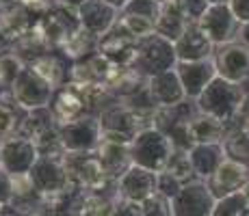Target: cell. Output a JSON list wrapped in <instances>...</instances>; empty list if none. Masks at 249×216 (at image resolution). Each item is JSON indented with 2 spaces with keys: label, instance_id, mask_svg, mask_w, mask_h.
Instances as JSON below:
<instances>
[{
  "label": "cell",
  "instance_id": "53",
  "mask_svg": "<svg viewBox=\"0 0 249 216\" xmlns=\"http://www.w3.org/2000/svg\"><path fill=\"white\" fill-rule=\"evenodd\" d=\"M156 2H160V4H162V2H169V0H156Z\"/></svg>",
  "mask_w": 249,
  "mask_h": 216
},
{
  "label": "cell",
  "instance_id": "42",
  "mask_svg": "<svg viewBox=\"0 0 249 216\" xmlns=\"http://www.w3.org/2000/svg\"><path fill=\"white\" fill-rule=\"evenodd\" d=\"M13 199V188H11V175L4 169H0V210H7Z\"/></svg>",
  "mask_w": 249,
  "mask_h": 216
},
{
  "label": "cell",
  "instance_id": "50",
  "mask_svg": "<svg viewBox=\"0 0 249 216\" xmlns=\"http://www.w3.org/2000/svg\"><path fill=\"white\" fill-rule=\"evenodd\" d=\"M243 193H245V197H247V201H249V180H247V184H245V188H243Z\"/></svg>",
  "mask_w": 249,
  "mask_h": 216
},
{
  "label": "cell",
  "instance_id": "22",
  "mask_svg": "<svg viewBox=\"0 0 249 216\" xmlns=\"http://www.w3.org/2000/svg\"><path fill=\"white\" fill-rule=\"evenodd\" d=\"M111 67H113L111 61L104 59L100 52H95V54L78 61V63H71L68 80L78 84H107Z\"/></svg>",
  "mask_w": 249,
  "mask_h": 216
},
{
  "label": "cell",
  "instance_id": "1",
  "mask_svg": "<svg viewBox=\"0 0 249 216\" xmlns=\"http://www.w3.org/2000/svg\"><path fill=\"white\" fill-rule=\"evenodd\" d=\"M100 128H102V141L117 143V145H132L139 132L147 128H154L147 119L139 117L135 110H130L124 102L115 100L108 106L102 108L98 115Z\"/></svg>",
  "mask_w": 249,
  "mask_h": 216
},
{
  "label": "cell",
  "instance_id": "39",
  "mask_svg": "<svg viewBox=\"0 0 249 216\" xmlns=\"http://www.w3.org/2000/svg\"><path fill=\"white\" fill-rule=\"evenodd\" d=\"M182 182H178L176 180L171 173H167V171H162V173H159V177H156V193L159 195H162L165 199H176L178 197V193L182 190Z\"/></svg>",
  "mask_w": 249,
  "mask_h": 216
},
{
  "label": "cell",
  "instance_id": "5",
  "mask_svg": "<svg viewBox=\"0 0 249 216\" xmlns=\"http://www.w3.org/2000/svg\"><path fill=\"white\" fill-rule=\"evenodd\" d=\"M178 65V56H176V46L167 41L160 35H150L145 39L139 41V52L135 61V69L141 71L147 80L154 78L159 74H165L169 69H176Z\"/></svg>",
  "mask_w": 249,
  "mask_h": 216
},
{
  "label": "cell",
  "instance_id": "41",
  "mask_svg": "<svg viewBox=\"0 0 249 216\" xmlns=\"http://www.w3.org/2000/svg\"><path fill=\"white\" fill-rule=\"evenodd\" d=\"M180 7V11L186 16V20L191 24H197L199 17L206 13V9L210 7V0H174Z\"/></svg>",
  "mask_w": 249,
  "mask_h": 216
},
{
  "label": "cell",
  "instance_id": "14",
  "mask_svg": "<svg viewBox=\"0 0 249 216\" xmlns=\"http://www.w3.org/2000/svg\"><path fill=\"white\" fill-rule=\"evenodd\" d=\"M37 160L39 151L31 138L13 134L2 141V169L9 175H28Z\"/></svg>",
  "mask_w": 249,
  "mask_h": 216
},
{
  "label": "cell",
  "instance_id": "18",
  "mask_svg": "<svg viewBox=\"0 0 249 216\" xmlns=\"http://www.w3.org/2000/svg\"><path fill=\"white\" fill-rule=\"evenodd\" d=\"M249 180V169L234 160H223V165L214 171V175L210 177L206 184H208L210 193H213L214 199H223L228 195H234V193H241L245 188Z\"/></svg>",
  "mask_w": 249,
  "mask_h": 216
},
{
  "label": "cell",
  "instance_id": "35",
  "mask_svg": "<svg viewBox=\"0 0 249 216\" xmlns=\"http://www.w3.org/2000/svg\"><path fill=\"white\" fill-rule=\"evenodd\" d=\"M165 171L171 173V175H174L178 182H182V184H191V182L197 180V175H195V171H193V165H191L189 151L176 150Z\"/></svg>",
  "mask_w": 249,
  "mask_h": 216
},
{
  "label": "cell",
  "instance_id": "36",
  "mask_svg": "<svg viewBox=\"0 0 249 216\" xmlns=\"http://www.w3.org/2000/svg\"><path fill=\"white\" fill-rule=\"evenodd\" d=\"M249 201L245 193H234V195H228L223 199H217L214 201V208H213V216H241L243 212L247 210Z\"/></svg>",
  "mask_w": 249,
  "mask_h": 216
},
{
  "label": "cell",
  "instance_id": "37",
  "mask_svg": "<svg viewBox=\"0 0 249 216\" xmlns=\"http://www.w3.org/2000/svg\"><path fill=\"white\" fill-rule=\"evenodd\" d=\"M122 16H141V17H147V20H154L156 24V17L160 13V2L156 0H128L122 9H119Z\"/></svg>",
  "mask_w": 249,
  "mask_h": 216
},
{
  "label": "cell",
  "instance_id": "19",
  "mask_svg": "<svg viewBox=\"0 0 249 216\" xmlns=\"http://www.w3.org/2000/svg\"><path fill=\"white\" fill-rule=\"evenodd\" d=\"M176 46V56L178 63H197V61H208L214 56L217 48L213 46V41L202 33V28L197 24H191L186 28V33L180 37Z\"/></svg>",
  "mask_w": 249,
  "mask_h": 216
},
{
  "label": "cell",
  "instance_id": "12",
  "mask_svg": "<svg viewBox=\"0 0 249 216\" xmlns=\"http://www.w3.org/2000/svg\"><path fill=\"white\" fill-rule=\"evenodd\" d=\"M98 52L104 59L111 61L113 65L132 67L137 61L139 39H135V37L117 22L107 35H102L98 39Z\"/></svg>",
  "mask_w": 249,
  "mask_h": 216
},
{
  "label": "cell",
  "instance_id": "46",
  "mask_svg": "<svg viewBox=\"0 0 249 216\" xmlns=\"http://www.w3.org/2000/svg\"><path fill=\"white\" fill-rule=\"evenodd\" d=\"M236 41H241L243 46H247L249 48V24H243L241 26V31H238V39Z\"/></svg>",
  "mask_w": 249,
  "mask_h": 216
},
{
  "label": "cell",
  "instance_id": "6",
  "mask_svg": "<svg viewBox=\"0 0 249 216\" xmlns=\"http://www.w3.org/2000/svg\"><path fill=\"white\" fill-rule=\"evenodd\" d=\"M65 169H68L70 182L80 186L87 193H102L115 182L108 180L98 153H65Z\"/></svg>",
  "mask_w": 249,
  "mask_h": 216
},
{
  "label": "cell",
  "instance_id": "43",
  "mask_svg": "<svg viewBox=\"0 0 249 216\" xmlns=\"http://www.w3.org/2000/svg\"><path fill=\"white\" fill-rule=\"evenodd\" d=\"M115 216H143V208H141V203H135V201L117 199Z\"/></svg>",
  "mask_w": 249,
  "mask_h": 216
},
{
  "label": "cell",
  "instance_id": "30",
  "mask_svg": "<svg viewBox=\"0 0 249 216\" xmlns=\"http://www.w3.org/2000/svg\"><path fill=\"white\" fill-rule=\"evenodd\" d=\"M28 67H33L52 89H61L65 84V67L54 52H48V54L35 59L33 63H28Z\"/></svg>",
  "mask_w": 249,
  "mask_h": 216
},
{
  "label": "cell",
  "instance_id": "26",
  "mask_svg": "<svg viewBox=\"0 0 249 216\" xmlns=\"http://www.w3.org/2000/svg\"><path fill=\"white\" fill-rule=\"evenodd\" d=\"M50 108H52V113H54V119L59 126H65V123L87 115V108H85L83 100H80V95L71 89L70 83H65L61 89H56Z\"/></svg>",
  "mask_w": 249,
  "mask_h": 216
},
{
  "label": "cell",
  "instance_id": "48",
  "mask_svg": "<svg viewBox=\"0 0 249 216\" xmlns=\"http://www.w3.org/2000/svg\"><path fill=\"white\" fill-rule=\"evenodd\" d=\"M104 2H108V4H113V7H117V9H122L124 4L128 2V0H104Z\"/></svg>",
  "mask_w": 249,
  "mask_h": 216
},
{
  "label": "cell",
  "instance_id": "3",
  "mask_svg": "<svg viewBox=\"0 0 249 216\" xmlns=\"http://www.w3.org/2000/svg\"><path fill=\"white\" fill-rule=\"evenodd\" d=\"M176 147L169 138L156 128H147L137 134V138L130 145L132 165L147 169L152 173H162L169 165Z\"/></svg>",
  "mask_w": 249,
  "mask_h": 216
},
{
  "label": "cell",
  "instance_id": "15",
  "mask_svg": "<svg viewBox=\"0 0 249 216\" xmlns=\"http://www.w3.org/2000/svg\"><path fill=\"white\" fill-rule=\"evenodd\" d=\"M156 177H159V173H152L147 169L132 165L130 169L115 182L119 199L135 201V203L147 201L152 195H156Z\"/></svg>",
  "mask_w": 249,
  "mask_h": 216
},
{
  "label": "cell",
  "instance_id": "45",
  "mask_svg": "<svg viewBox=\"0 0 249 216\" xmlns=\"http://www.w3.org/2000/svg\"><path fill=\"white\" fill-rule=\"evenodd\" d=\"M236 121L241 123V128H249V89H245V98H243V104L238 108Z\"/></svg>",
  "mask_w": 249,
  "mask_h": 216
},
{
  "label": "cell",
  "instance_id": "20",
  "mask_svg": "<svg viewBox=\"0 0 249 216\" xmlns=\"http://www.w3.org/2000/svg\"><path fill=\"white\" fill-rule=\"evenodd\" d=\"M33 17L35 16H33L24 4H18V2L0 9V37L11 46V50H13V46L31 31L33 22H35Z\"/></svg>",
  "mask_w": 249,
  "mask_h": 216
},
{
  "label": "cell",
  "instance_id": "23",
  "mask_svg": "<svg viewBox=\"0 0 249 216\" xmlns=\"http://www.w3.org/2000/svg\"><path fill=\"white\" fill-rule=\"evenodd\" d=\"M191 165L193 171L197 175V180L208 182L214 175V171L223 165L226 160V150H223V143H214V145H195L189 151Z\"/></svg>",
  "mask_w": 249,
  "mask_h": 216
},
{
  "label": "cell",
  "instance_id": "51",
  "mask_svg": "<svg viewBox=\"0 0 249 216\" xmlns=\"http://www.w3.org/2000/svg\"><path fill=\"white\" fill-rule=\"evenodd\" d=\"M0 169H2V141H0Z\"/></svg>",
  "mask_w": 249,
  "mask_h": 216
},
{
  "label": "cell",
  "instance_id": "9",
  "mask_svg": "<svg viewBox=\"0 0 249 216\" xmlns=\"http://www.w3.org/2000/svg\"><path fill=\"white\" fill-rule=\"evenodd\" d=\"M31 180L44 199L63 193L71 186L68 169H65V156H39L31 171Z\"/></svg>",
  "mask_w": 249,
  "mask_h": 216
},
{
  "label": "cell",
  "instance_id": "34",
  "mask_svg": "<svg viewBox=\"0 0 249 216\" xmlns=\"http://www.w3.org/2000/svg\"><path fill=\"white\" fill-rule=\"evenodd\" d=\"M26 63L16 54V52H7L4 56H0V91H9L13 83L18 80V76L24 71Z\"/></svg>",
  "mask_w": 249,
  "mask_h": 216
},
{
  "label": "cell",
  "instance_id": "24",
  "mask_svg": "<svg viewBox=\"0 0 249 216\" xmlns=\"http://www.w3.org/2000/svg\"><path fill=\"white\" fill-rule=\"evenodd\" d=\"M189 26H191V22L186 20V16L180 11V7L174 2V0L160 4V13H159L156 24H154L156 35H160V37H165L167 41L176 43L186 33Z\"/></svg>",
  "mask_w": 249,
  "mask_h": 216
},
{
  "label": "cell",
  "instance_id": "16",
  "mask_svg": "<svg viewBox=\"0 0 249 216\" xmlns=\"http://www.w3.org/2000/svg\"><path fill=\"white\" fill-rule=\"evenodd\" d=\"M80 26L93 37H102L119 22V9L104 0H85L78 7Z\"/></svg>",
  "mask_w": 249,
  "mask_h": 216
},
{
  "label": "cell",
  "instance_id": "38",
  "mask_svg": "<svg viewBox=\"0 0 249 216\" xmlns=\"http://www.w3.org/2000/svg\"><path fill=\"white\" fill-rule=\"evenodd\" d=\"M119 24L130 33L135 39H145V37L154 35V20H147V17L141 16H122L119 13Z\"/></svg>",
  "mask_w": 249,
  "mask_h": 216
},
{
  "label": "cell",
  "instance_id": "40",
  "mask_svg": "<svg viewBox=\"0 0 249 216\" xmlns=\"http://www.w3.org/2000/svg\"><path fill=\"white\" fill-rule=\"evenodd\" d=\"M141 208H143V216H174L171 214V201L159 193L152 195L147 201H143Z\"/></svg>",
  "mask_w": 249,
  "mask_h": 216
},
{
  "label": "cell",
  "instance_id": "2",
  "mask_svg": "<svg viewBox=\"0 0 249 216\" xmlns=\"http://www.w3.org/2000/svg\"><path fill=\"white\" fill-rule=\"evenodd\" d=\"M243 98H245V86L234 84L230 80H223L217 76L213 83L206 86L204 93L195 100V104H197L199 113L210 115V117L228 123L232 119H236Z\"/></svg>",
  "mask_w": 249,
  "mask_h": 216
},
{
  "label": "cell",
  "instance_id": "25",
  "mask_svg": "<svg viewBox=\"0 0 249 216\" xmlns=\"http://www.w3.org/2000/svg\"><path fill=\"white\" fill-rule=\"evenodd\" d=\"M95 153H98V160L102 162L104 171H107L111 182H117L119 177L132 166L130 145H117V143L102 141V145L98 147Z\"/></svg>",
  "mask_w": 249,
  "mask_h": 216
},
{
  "label": "cell",
  "instance_id": "4",
  "mask_svg": "<svg viewBox=\"0 0 249 216\" xmlns=\"http://www.w3.org/2000/svg\"><path fill=\"white\" fill-rule=\"evenodd\" d=\"M197 115V104L193 100L178 104V106L169 108H159L154 115V128L162 132L176 150L180 151H191L193 150V138H191V119Z\"/></svg>",
  "mask_w": 249,
  "mask_h": 216
},
{
  "label": "cell",
  "instance_id": "27",
  "mask_svg": "<svg viewBox=\"0 0 249 216\" xmlns=\"http://www.w3.org/2000/svg\"><path fill=\"white\" fill-rule=\"evenodd\" d=\"M191 138L193 145H214V143L226 141V123L219 119L204 115L197 110L193 119H191Z\"/></svg>",
  "mask_w": 249,
  "mask_h": 216
},
{
  "label": "cell",
  "instance_id": "33",
  "mask_svg": "<svg viewBox=\"0 0 249 216\" xmlns=\"http://www.w3.org/2000/svg\"><path fill=\"white\" fill-rule=\"evenodd\" d=\"M104 193V190H102ZM102 193H89L83 203L80 216H115V208H117L119 195L107 197Z\"/></svg>",
  "mask_w": 249,
  "mask_h": 216
},
{
  "label": "cell",
  "instance_id": "13",
  "mask_svg": "<svg viewBox=\"0 0 249 216\" xmlns=\"http://www.w3.org/2000/svg\"><path fill=\"white\" fill-rule=\"evenodd\" d=\"M214 197L210 193L208 184L195 180L184 184L176 199H171V214L174 216H213Z\"/></svg>",
  "mask_w": 249,
  "mask_h": 216
},
{
  "label": "cell",
  "instance_id": "28",
  "mask_svg": "<svg viewBox=\"0 0 249 216\" xmlns=\"http://www.w3.org/2000/svg\"><path fill=\"white\" fill-rule=\"evenodd\" d=\"M26 110L18 106L9 91H0V141L20 132Z\"/></svg>",
  "mask_w": 249,
  "mask_h": 216
},
{
  "label": "cell",
  "instance_id": "8",
  "mask_svg": "<svg viewBox=\"0 0 249 216\" xmlns=\"http://www.w3.org/2000/svg\"><path fill=\"white\" fill-rule=\"evenodd\" d=\"M9 93L18 102V106L24 108L26 113H31V110L50 108L56 89H52L33 67L26 65L22 74L18 76V80L13 83V86L9 89Z\"/></svg>",
  "mask_w": 249,
  "mask_h": 216
},
{
  "label": "cell",
  "instance_id": "31",
  "mask_svg": "<svg viewBox=\"0 0 249 216\" xmlns=\"http://www.w3.org/2000/svg\"><path fill=\"white\" fill-rule=\"evenodd\" d=\"M52 128H59L52 108H39V110H31V113H26V117H24L22 128H20L18 134H22V136L35 141L39 134H44Z\"/></svg>",
  "mask_w": 249,
  "mask_h": 216
},
{
  "label": "cell",
  "instance_id": "21",
  "mask_svg": "<svg viewBox=\"0 0 249 216\" xmlns=\"http://www.w3.org/2000/svg\"><path fill=\"white\" fill-rule=\"evenodd\" d=\"M150 93L154 98L156 106L159 108H169V106H178V104L186 102V93L182 89L180 76L176 69H169L165 74H159L154 78L147 80Z\"/></svg>",
  "mask_w": 249,
  "mask_h": 216
},
{
  "label": "cell",
  "instance_id": "29",
  "mask_svg": "<svg viewBox=\"0 0 249 216\" xmlns=\"http://www.w3.org/2000/svg\"><path fill=\"white\" fill-rule=\"evenodd\" d=\"M59 52L65 59H70L71 63H78V61L87 59V56L98 52V37H93L91 33L85 31V28H80L78 33H74V35L61 46Z\"/></svg>",
  "mask_w": 249,
  "mask_h": 216
},
{
  "label": "cell",
  "instance_id": "49",
  "mask_svg": "<svg viewBox=\"0 0 249 216\" xmlns=\"http://www.w3.org/2000/svg\"><path fill=\"white\" fill-rule=\"evenodd\" d=\"M230 0H210V4H228Z\"/></svg>",
  "mask_w": 249,
  "mask_h": 216
},
{
  "label": "cell",
  "instance_id": "7",
  "mask_svg": "<svg viewBox=\"0 0 249 216\" xmlns=\"http://www.w3.org/2000/svg\"><path fill=\"white\" fill-rule=\"evenodd\" d=\"M65 153H93L102 145V128L95 115H83L74 121L59 126Z\"/></svg>",
  "mask_w": 249,
  "mask_h": 216
},
{
  "label": "cell",
  "instance_id": "44",
  "mask_svg": "<svg viewBox=\"0 0 249 216\" xmlns=\"http://www.w3.org/2000/svg\"><path fill=\"white\" fill-rule=\"evenodd\" d=\"M228 4L241 26L243 24H249V0H230Z\"/></svg>",
  "mask_w": 249,
  "mask_h": 216
},
{
  "label": "cell",
  "instance_id": "32",
  "mask_svg": "<svg viewBox=\"0 0 249 216\" xmlns=\"http://www.w3.org/2000/svg\"><path fill=\"white\" fill-rule=\"evenodd\" d=\"M223 150H226L228 160H234L249 169V128H236L228 132Z\"/></svg>",
  "mask_w": 249,
  "mask_h": 216
},
{
  "label": "cell",
  "instance_id": "10",
  "mask_svg": "<svg viewBox=\"0 0 249 216\" xmlns=\"http://www.w3.org/2000/svg\"><path fill=\"white\" fill-rule=\"evenodd\" d=\"M197 26L202 28L204 35L213 41L214 48L236 41L238 31H241V24L234 17L230 4H210L204 16L199 17Z\"/></svg>",
  "mask_w": 249,
  "mask_h": 216
},
{
  "label": "cell",
  "instance_id": "47",
  "mask_svg": "<svg viewBox=\"0 0 249 216\" xmlns=\"http://www.w3.org/2000/svg\"><path fill=\"white\" fill-rule=\"evenodd\" d=\"M52 2H54V4H65V7H76V9H78L80 4L85 2V0H52Z\"/></svg>",
  "mask_w": 249,
  "mask_h": 216
},
{
  "label": "cell",
  "instance_id": "52",
  "mask_svg": "<svg viewBox=\"0 0 249 216\" xmlns=\"http://www.w3.org/2000/svg\"><path fill=\"white\" fill-rule=\"evenodd\" d=\"M241 216H249V205H247V210H245V212H243Z\"/></svg>",
  "mask_w": 249,
  "mask_h": 216
},
{
  "label": "cell",
  "instance_id": "11",
  "mask_svg": "<svg viewBox=\"0 0 249 216\" xmlns=\"http://www.w3.org/2000/svg\"><path fill=\"white\" fill-rule=\"evenodd\" d=\"M214 65L219 78L230 80L234 84H243L249 89V48L241 41H232L219 46L214 50Z\"/></svg>",
  "mask_w": 249,
  "mask_h": 216
},
{
  "label": "cell",
  "instance_id": "17",
  "mask_svg": "<svg viewBox=\"0 0 249 216\" xmlns=\"http://www.w3.org/2000/svg\"><path fill=\"white\" fill-rule=\"evenodd\" d=\"M176 71H178V76H180V83L186 93V100H193V102L204 93L206 86L219 76L214 59L197 61V63H178L176 65Z\"/></svg>",
  "mask_w": 249,
  "mask_h": 216
}]
</instances>
